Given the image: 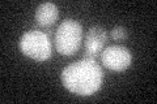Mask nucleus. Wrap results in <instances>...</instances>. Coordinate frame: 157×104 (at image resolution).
<instances>
[{"instance_id": "nucleus-6", "label": "nucleus", "mask_w": 157, "mask_h": 104, "mask_svg": "<svg viewBox=\"0 0 157 104\" xmlns=\"http://www.w3.org/2000/svg\"><path fill=\"white\" fill-rule=\"evenodd\" d=\"M59 16L58 7L54 3L46 2L39 4L36 9V14H34V20L41 27H50L51 25L55 23Z\"/></svg>"}, {"instance_id": "nucleus-2", "label": "nucleus", "mask_w": 157, "mask_h": 104, "mask_svg": "<svg viewBox=\"0 0 157 104\" xmlns=\"http://www.w3.org/2000/svg\"><path fill=\"white\" fill-rule=\"evenodd\" d=\"M82 42V26L76 20L67 18L56 29L55 48L63 56H72Z\"/></svg>"}, {"instance_id": "nucleus-3", "label": "nucleus", "mask_w": 157, "mask_h": 104, "mask_svg": "<svg viewBox=\"0 0 157 104\" xmlns=\"http://www.w3.org/2000/svg\"><path fill=\"white\" fill-rule=\"evenodd\" d=\"M18 47L25 56L37 61L48 60L52 53L50 38L41 30L26 31L20 39Z\"/></svg>"}, {"instance_id": "nucleus-4", "label": "nucleus", "mask_w": 157, "mask_h": 104, "mask_svg": "<svg viewBox=\"0 0 157 104\" xmlns=\"http://www.w3.org/2000/svg\"><path fill=\"white\" fill-rule=\"evenodd\" d=\"M132 55L130 49L124 46L114 44V46L106 47L101 52V63L105 68L114 72L126 70L131 65Z\"/></svg>"}, {"instance_id": "nucleus-7", "label": "nucleus", "mask_w": 157, "mask_h": 104, "mask_svg": "<svg viewBox=\"0 0 157 104\" xmlns=\"http://www.w3.org/2000/svg\"><path fill=\"white\" fill-rule=\"evenodd\" d=\"M111 38L118 42L124 41V39H127V30L123 26H115L111 30Z\"/></svg>"}, {"instance_id": "nucleus-5", "label": "nucleus", "mask_w": 157, "mask_h": 104, "mask_svg": "<svg viewBox=\"0 0 157 104\" xmlns=\"http://www.w3.org/2000/svg\"><path fill=\"white\" fill-rule=\"evenodd\" d=\"M107 42V31L101 26H92L86 31L84 39V53L85 57L96 59L101 52Z\"/></svg>"}, {"instance_id": "nucleus-1", "label": "nucleus", "mask_w": 157, "mask_h": 104, "mask_svg": "<svg viewBox=\"0 0 157 104\" xmlns=\"http://www.w3.org/2000/svg\"><path fill=\"white\" fill-rule=\"evenodd\" d=\"M60 78L68 91L88 96L100 90L104 81V70L94 59L84 57L67 65L63 69Z\"/></svg>"}]
</instances>
